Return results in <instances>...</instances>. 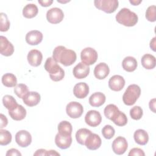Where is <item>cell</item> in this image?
<instances>
[{"label":"cell","instance_id":"6da1fadb","mask_svg":"<svg viewBox=\"0 0 156 156\" xmlns=\"http://www.w3.org/2000/svg\"><path fill=\"white\" fill-rule=\"evenodd\" d=\"M52 58L57 63H60L65 66H68L76 62L77 55L73 50L67 49L63 46H58L54 49Z\"/></svg>","mask_w":156,"mask_h":156},{"label":"cell","instance_id":"7a4b0ae2","mask_svg":"<svg viewBox=\"0 0 156 156\" xmlns=\"http://www.w3.org/2000/svg\"><path fill=\"white\" fill-rule=\"evenodd\" d=\"M44 69L49 74L51 79L54 82L62 80L65 77V71L52 58L48 57L44 65Z\"/></svg>","mask_w":156,"mask_h":156},{"label":"cell","instance_id":"3957f363","mask_svg":"<svg viewBox=\"0 0 156 156\" xmlns=\"http://www.w3.org/2000/svg\"><path fill=\"white\" fill-rule=\"evenodd\" d=\"M115 18L118 23L127 27L134 26L138 21V15L127 8L121 9L116 15Z\"/></svg>","mask_w":156,"mask_h":156},{"label":"cell","instance_id":"277c9868","mask_svg":"<svg viewBox=\"0 0 156 156\" xmlns=\"http://www.w3.org/2000/svg\"><path fill=\"white\" fill-rule=\"evenodd\" d=\"M141 94V88L136 84L128 86L122 96V101L126 105H133Z\"/></svg>","mask_w":156,"mask_h":156},{"label":"cell","instance_id":"5b68a950","mask_svg":"<svg viewBox=\"0 0 156 156\" xmlns=\"http://www.w3.org/2000/svg\"><path fill=\"white\" fill-rule=\"evenodd\" d=\"M94 4L98 9L107 13H112L118 9L119 2L117 0H95Z\"/></svg>","mask_w":156,"mask_h":156},{"label":"cell","instance_id":"8992f818","mask_svg":"<svg viewBox=\"0 0 156 156\" xmlns=\"http://www.w3.org/2000/svg\"><path fill=\"white\" fill-rule=\"evenodd\" d=\"M98 57L97 51L92 48L88 47L83 49L80 53V59L82 62L87 65L94 64Z\"/></svg>","mask_w":156,"mask_h":156},{"label":"cell","instance_id":"52a82bcc","mask_svg":"<svg viewBox=\"0 0 156 156\" xmlns=\"http://www.w3.org/2000/svg\"><path fill=\"white\" fill-rule=\"evenodd\" d=\"M66 112L68 116L71 118H79L83 114V107L79 102L72 101L67 104L66 107Z\"/></svg>","mask_w":156,"mask_h":156},{"label":"cell","instance_id":"ba28073f","mask_svg":"<svg viewBox=\"0 0 156 156\" xmlns=\"http://www.w3.org/2000/svg\"><path fill=\"white\" fill-rule=\"evenodd\" d=\"M63 12L58 7L51 8L46 13V19L51 24H58L63 20Z\"/></svg>","mask_w":156,"mask_h":156},{"label":"cell","instance_id":"9c48e42d","mask_svg":"<svg viewBox=\"0 0 156 156\" xmlns=\"http://www.w3.org/2000/svg\"><path fill=\"white\" fill-rule=\"evenodd\" d=\"M112 147L114 153L117 155H122L127 149L128 143L125 138L119 136L113 140Z\"/></svg>","mask_w":156,"mask_h":156},{"label":"cell","instance_id":"30bf717a","mask_svg":"<svg viewBox=\"0 0 156 156\" xmlns=\"http://www.w3.org/2000/svg\"><path fill=\"white\" fill-rule=\"evenodd\" d=\"M15 141L20 147H26L32 142V136L28 131L21 130L16 133Z\"/></svg>","mask_w":156,"mask_h":156},{"label":"cell","instance_id":"8fae6325","mask_svg":"<svg viewBox=\"0 0 156 156\" xmlns=\"http://www.w3.org/2000/svg\"><path fill=\"white\" fill-rule=\"evenodd\" d=\"M85 121L87 124L91 127H96L99 126L102 121V116L98 111L91 110L85 115Z\"/></svg>","mask_w":156,"mask_h":156},{"label":"cell","instance_id":"7c38bea8","mask_svg":"<svg viewBox=\"0 0 156 156\" xmlns=\"http://www.w3.org/2000/svg\"><path fill=\"white\" fill-rule=\"evenodd\" d=\"M101 144L102 140L100 136L92 132L89 135L85 142V145L86 146L87 148L91 151H94L99 149L101 146Z\"/></svg>","mask_w":156,"mask_h":156},{"label":"cell","instance_id":"4fadbf2b","mask_svg":"<svg viewBox=\"0 0 156 156\" xmlns=\"http://www.w3.org/2000/svg\"><path fill=\"white\" fill-rule=\"evenodd\" d=\"M0 52L2 55L9 57L13 54L14 47L5 37L0 36Z\"/></svg>","mask_w":156,"mask_h":156},{"label":"cell","instance_id":"5bb4252c","mask_svg":"<svg viewBox=\"0 0 156 156\" xmlns=\"http://www.w3.org/2000/svg\"><path fill=\"white\" fill-rule=\"evenodd\" d=\"M125 85V80L120 75H114L108 80L109 88L115 91H121Z\"/></svg>","mask_w":156,"mask_h":156},{"label":"cell","instance_id":"9a60e30c","mask_svg":"<svg viewBox=\"0 0 156 156\" xmlns=\"http://www.w3.org/2000/svg\"><path fill=\"white\" fill-rule=\"evenodd\" d=\"M90 68L88 65H87L82 62H80L74 67L73 73L76 79H81L88 76L90 73Z\"/></svg>","mask_w":156,"mask_h":156},{"label":"cell","instance_id":"2e32d148","mask_svg":"<svg viewBox=\"0 0 156 156\" xmlns=\"http://www.w3.org/2000/svg\"><path fill=\"white\" fill-rule=\"evenodd\" d=\"M27 58L29 63L31 66L37 67L41 65L43 60V55L39 50L32 49L28 52Z\"/></svg>","mask_w":156,"mask_h":156},{"label":"cell","instance_id":"e0dca14e","mask_svg":"<svg viewBox=\"0 0 156 156\" xmlns=\"http://www.w3.org/2000/svg\"><path fill=\"white\" fill-rule=\"evenodd\" d=\"M42 33L37 30L28 32L26 35V41L30 45H37L43 40Z\"/></svg>","mask_w":156,"mask_h":156},{"label":"cell","instance_id":"ac0fdd59","mask_svg":"<svg viewBox=\"0 0 156 156\" xmlns=\"http://www.w3.org/2000/svg\"><path fill=\"white\" fill-rule=\"evenodd\" d=\"M55 143L61 149H68L72 143L71 135H64L58 133L55 137Z\"/></svg>","mask_w":156,"mask_h":156},{"label":"cell","instance_id":"d6986e66","mask_svg":"<svg viewBox=\"0 0 156 156\" xmlns=\"http://www.w3.org/2000/svg\"><path fill=\"white\" fill-rule=\"evenodd\" d=\"M74 95L79 99H83L89 93V87L85 82L76 83L73 88Z\"/></svg>","mask_w":156,"mask_h":156},{"label":"cell","instance_id":"ffe728a7","mask_svg":"<svg viewBox=\"0 0 156 156\" xmlns=\"http://www.w3.org/2000/svg\"><path fill=\"white\" fill-rule=\"evenodd\" d=\"M110 73V68L107 64L102 62L98 64L94 69V75L96 78L99 80L104 79Z\"/></svg>","mask_w":156,"mask_h":156},{"label":"cell","instance_id":"44dd1931","mask_svg":"<svg viewBox=\"0 0 156 156\" xmlns=\"http://www.w3.org/2000/svg\"><path fill=\"white\" fill-rule=\"evenodd\" d=\"M40 100V94L36 91H29L23 99V102L29 107H34L38 105Z\"/></svg>","mask_w":156,"mask_h":156},{"label":"cell","instance_id":"7402d4cb","mask_svg":"<svg viewBox=\"0 0 156 156\" xmlns=\"http://www.w3.org/2000/svg\"><path fill=\"white\" fill-rule=\"evenodd\" d=\"M26 110L21 105L18 104L15 108L9 110V115L12 119L15 121H21L26 116Z\"/></svg>","mask_w":156,"mask_h":156},{"label":"cell","instance_id":"603a6c76","mask_svg":"<svg viewBox=\"0 0 156 156\" xmlns=\"http://www.w3.org/2000/svg\"><path fill=\"white\" fill-rule=\"evenodd\" d=\"M105 96L101 92H96L92 94L89 98V104L91 106L99 107L102 105L105 102Z\"/></svg>","mask_w":156,"mask_h":156},{"label":"cell","instance_id":"cb8c5ba5","mask_svg":"<svg viewBox=\"0 0 156 156\" xmlns=\"http://www.w3.org/2000/svg\"><path fill=\"white\" fill-rule=\"evenodd\" d=\"M138 66L137 61L135 58L132 56L125 57L122 62V68L127 72L134 71Z\"/></svg>","mask_w":156,"mask_h":156},{"label":"cell","instance_id":"d4e9b609","mask_svg":"<svg viewBox=\"0 0 156 156\" xmlns=\"http://www.w3.org/2000/svg\"><path fill=\"white\" fill-rule=\"evenodd\" d=\"M135 141L141 146L146 145L149 141V135L147 132L143 129L136 130L133 134Z\"/></svg>","mask_w":156,"mask_h":156},{"label":"cell","instance_id":"484cf974","mask_svg":"<svg viewBox=\"0 0 156 156\" xmlns=\"http://www.w3.org/2000/svg\"><path fill=\"white\" fill-rule=\"evenodd\" d=\"M142 66L146 69H152L155 67V57L150 54H146L143 55L141 59Z\"/></svg>","mask_w":156,"mask_h":156},{"label":"cell","instance_id":"4316f807","mask_svg":"<svg viewBox=\"0 0 156 156\" xmlns=\"http://www.w3.org/2000/svg\"><path fill=\"white\" fill-rule=\"evenodd\" d=\"M38 12L37 6L35 4H28L23 9V15L26 18H32L37 16Z\"/></svg>","mask_w":156,"mask_h":156},{"label":"cell","instance_id":"83f0119b","mask_svg":"<svg viewBox=\"0 0 156 156\" xmlns=\"http://www.w3.org/2000/svg\"><path fill=\"white\" fill-rule=\"evenodd\" d=\"M2 83L7 87H15L17 83V79L12 73H5L2 76Z\"/></svg>","mask_w":156,"mask_h":156},{"label":"cell","instance_id":"f1b7e54d","mask_svg":"<svg viewBox=\"0 0 156 156\" xmlns=\"http://www.w3.org/2000/svg\"><path fill=\"white\" fill-rule=\"evenodd\" d=\"M58 132L61 135H71L73 127L71 124L67 121H62L58 124Z\"/></svg>","mask_w":156,"mask_h":156},{"label":"cell","instance_id":"f546056e","mask_svg":"<svg viewBox=\"0 0 156 156\" xmlns=\"http://www.w3.org/2000/svg\"><path fill=\"white\" fill-rule=\"evenodd\" d=\"M91 133V131L88 129L82 128L79 129L76 133V139L77 143L81 145H85V142Z\"/></svg>","mask_w":156,"mask_h":156},{"label":"cell","instance_id":"4dcf8cb0","mask_svg":"<svg viewBox=\"0 0 156 156\" xmlns=\"http://www.w3.org/2000/svg\"><path fill=\"white\" fill-rule=\"evenodd\" d=\"M119 111V110L116 105L110 104L105 107L104 113L105 116L112 121L116 116Z\"/></svg>","mask_w":156,"mask_h":156},{"label":"cell","instance_id":"1f68e13d","mask_svg":"<svg viewBox=\"0 0 156 156\" xmlns=\"http://www.w3.org/2000/svg\"><path fill=\"white\" fill-rule=\"evenodd\" d=\"M2 103L4 106L9 110L15 108L18 104L16 99L11 95H5L2 98Z\"/></svg>","mask_w":156,"mask_h":156},{"label":"cell","instance_id":"d6a6232c","mask_svg":"<svg viewBox=\"0 0 156 156\" xmlns=\"http://www.w3.org/2000/svg\"><path fill=\"white\" fill-rule=\"evenodd\" d=\"M12 134L7 130L1 129L0 130V144L6 146L12 141Z\"/></svg>","mask_w":156,"mask_h":156},{"label":"cell","instance_id":"836d02e7","mask_svg":"<svg viewBox=\"0 0 156 156\" xmlns=\"http://www.w3.org/2000/svg\"><path fill=\"white\" fill-rule=\"evenodd\" d=\"M29 92L27 86L24 83H19L14 88V93L18 98L21 99H23Z\"/></svg>","mask_w":156,"mask_h":156},{"label":"cell","instance_id":"e575fe53","mask_svg":"<svg viewBox=\"0 0 156 156\" xmlns=\"http://www.w3.org/2000/svg\"><path fill=\"white\" fill-rule=\"evenodd\" d=\"M112 121L118 126H124L127 123V118L125 113L119 111L116 116Z\"/></svg>","mask_w":156,"mask_h":156},{"label":"cell","instance_id":"d590c367","mask_svg":"<svg viewBox=\"0 0 156 156\" xmlns=\"http://www.w3.org/2000/svg\"><path fill=\"white\" fill-rule=\"evenodd\" d=\"M10 26V23L5 13L1 12L0 13V30L1 32L7 31Z\"/></svg>","mask_w":156,"mask_h":156},{"label":"cell","instance_id":"8d00e7d4","mask_svg":"<svg viewBox=\"0 0 156 156\" xmlns=\"http://www.w3.org/2000/svg\"><path fill=\"white\" fill-rule=\"evenodd\" d=\"M143 115V111L140 106H134L130 110V116L134 120L140 119Z\"/></svg>","mask_w":156,"mask_h":156},{"label":"cell","instance_id":"74e56055","mask_svg":"<svg viewBox=\"0 0 156 156\" xmlns=\"http://www.w3.org/2000/svg\"><path fill=\"white\" fill-rule=\"evenodd\" d=\"M146 18L150 22L156 21V6L155 5L148 7L146 11Z\"/></svg>","mask_w":156,"mask_h":156},{"label":"cell","instance_id":"f35d334b","mask_svg":"<svg viewBox=\"0 0 156 156\" xmlns=\"http://www.w3.org/2000/svg\"><path fill=\"white\" fill-rule=\"evenodd\" d=\"M115 133V129L111 125H105L102 129V134L105 139H111L113 137Z\"/></svg>","mask_w":156,"mask_h":156},{"label":"cell","instance_id":"ab89813d","mask_svg":"<svg viewBox=\"0 0 156 156\" xmlns=\"http://www.w3.org/2000/svg\"><path fill=\"white\" fill-rule=\"evenodd\" d=\"M34 155H60V154L54 150L47 151L44 149H40L35 151Z\"/></svg>","mask_w":156,"mask_h":156},{"label":"cell","instance_id":"60d3db41","mask_svg":"<svg viewBox=\"0 0 156 156\" xmlns=\"http://www.w3.org/2000/svg\"><path fill=\"white\" fill-rule=\"evenodd\" d=\"M129 156H134V155H139V156H144L145 154L144 151L140 148L138 147H135L132 149L130 151L129 153L128 154Z\"/></svg>","mask_w":156,"mask_h":156},{"label":"cell","instance_id":"b9f144b4","mask_svg":"<svg viewBox=\"0 0 156 156\" xmlns=\"http://www.w3.org/2000/svg\"><path fill=\"white\" fill-rule=\"evenodd\" d=\"M5 155L6 156H21V154L18 149L12 148L7 151Z\"/></svg>","mask_w":156,"mask_h":156},{"label":"cell","instance_id":"7bdbcfd3","mask_svg":"<svg viewBox=\"0 0 156 156\" xmlns=\"http://www.w3.org/2000/svg\"><path fill=\"white\" fill-rule=\"evenodd\" d=\"M0 117H1L0 127H1V129H2L3 127H5L7 125V124H8V119L6 118V116L5 115H4L2 113H1Z\"/></svg>","mask_w":156,"mask_h":156},{"label":"cell","instance_id":"ee69618b","mask_svg":"<svg viewBox=\"0 0 156 156\" xmlns=\"http://www.w3.org/2000/svg\"><path fill=\"white\" fill-rule=\"evenodd\" d=\"M38 3L42 6V7H49L50 6L52 2H53V1L52 0H44V1H40L38 0Z\"/></svg>","mask_w":156,"mask_h":156},{"label":"cell","instance_id":"f6af8a7d","mask_svg":"<svg viewBox=\"0 0 156 156\" xmlns=\"http://www.w3.org/2000/svg\"><path fill=\"white\" fill-rule=\"evenodd\" d=\"M149 105L151 110H152V112L155 113V98L151 99L149 101Z\"/></svg>","mask_w":156,"mask_h":156},{"label":"cell","instance_id":"bcb514c9","mask_svg":"<svg viewBox=\"0 0 156 156\" xmlns=\"http://www.w3.org/2000/svg\"><path fill=\"white\" fill-rule=\"evenodd\" d=\"M155 40H156V37H154L152 39V40H151V41H150V48L154 51H155V47H156V46H155V43H156Z\"/></svg>","mask_w":156,"mask_h":156},{"label":"cell","instance_id":"7dc6e473","mask_svg":"<svg viewBox=\"0 0 156 156\" xmlns=\"http://www.w3.org/2000/svg\"><path fill=\"white\" fill-rule=\"evenodd\" d=\"M129 2H130V4H132L133 5H138L142 2V1L141 0H140V1H137V0L136 1V0H132L131 1V0H130Z\"/></svg>","mask_w":156,"mask_h":156}]
</instances>
